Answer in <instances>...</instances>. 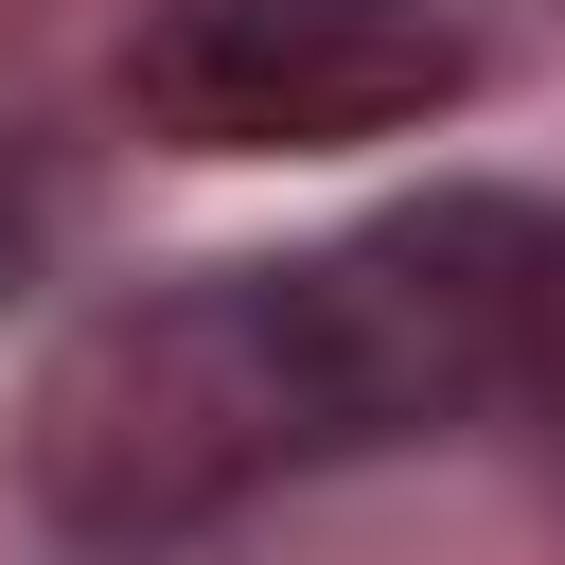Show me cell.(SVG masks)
Masks as SVG:
<instances>
[{"label":"cell","mask_w":565,"mask_h":565,"mask_svg":"<svg viewBox=\"0 0 565 565\" xmlns=\"http://www.w3.org/2000/svg\"><path fill=\"white\" fill-rule=\"evenodd\" d=\"M565 230L512 194L371 212L300 265H212L159 300H106L35 388V512L71 547H194L247 494L530 406Z\"/></svg>","instance_id":"1"},{"label":"cell","mask_w":565,"mask_h":565,"mask_svg":"<svg viewBox=\"0 0 565 565\" xmlns=\"http://www.w3.org/2000/svg\"><path fill=\"white\" fill-rule=\"evenodd\" d=\"M477 35L441 0H177L124 88L159 141H212V159H282V141H388L424 106H459Z\"/></svg>","instance_id":"2"},{"label":"cell","mask_w":565,"mask_h":565,"mask_svg":"<svg viewBox=\"0 0 565 565\" xmlns=\"http://www.w3.org/2000/svg\"><path fill=\"white\" fill-rule=\"evenodd\" d=\"M530 406L565 424V282H547V353H530Z\"/></svg>","instance_id":"3"}]
</instances>
